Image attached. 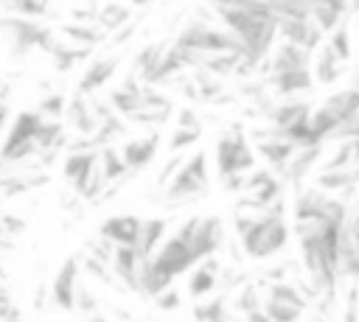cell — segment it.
Wrapping results in <instances>:
<instances>
[{
	"mask_svg": "<svg viewBox=\"0 0 359 322\" xmlns=\"http://www.w3.org/2000/svg\"><path fill=\"white\" fill-rule=\"evenodd\" d=\"M236 235L241 241L244 255L264 260L278 255L289 244V224L283 218V199L272 202L258 213H238L236 216Z\"/></svg>",
	"mask_w": 359,
	"mask_h": 322,
	"instance_id": "1",
	"label": "cell"
},
{
	"mask_svg": "<svg viewBox=\"0 0 359 322\" xmlns=\"http://www.w3.org/2000/svg\"><path fill=\"white\" fill-rule=\"evenodd\" d=\"M208 182H210L208 179V157H205V151H196L163 185L165 188V202L168 204H185V202L202 196L208 190Z\"/></svg>",
	"mask_w": 359,
	"mask_h": 322,
	"instance_id": "2",
	"label": "cell"
},
{
	"mask_svg": "<svg viewBox=\"0 0 359 322\" xmlns=\"http://www.w3.org/2000/svg\"><path fill=\"white\" fill-rule=\"evenodd\" d=\"M216 168H219V176L247 174L250 168H255V151H252L247 134L238 126H233L227 134L219 137V143H216Z\"/></svg>",
	"mask_w": 359,
	"mask_h": 322,
	"instance_id": "3",
	"label": "cell"
},
{
	"mask_svg": "<svg viewBox=\"0 0 359 322\" xmlns=\"http://www.w3.org/2000/svg\"><path fill=\"white\" fill-rule=\"evenodd\" d=\"M151 263H154L163 274H168V277L174 280V277H180L182 272H188V269L196 263V255H194L191 244L174 232L168 241L160 244V249L151 252Z\"/></svg>",
	"mask_w": 359,
	"mask_h": 322,
	"instance_id": "4",
	"label": "cell"
},
{
	"mask_svg": "<svg viewBox=\"0 0 359 322\" xmlns=\"http://www.w3.org/2000/svg\"><path fill=\"white\" fill-rule=\"evenodd\" d=\"M79 277H81V258L79 255H70L59 266L56 277L50 280V300H53V305H59L65 311H73V305H76V288L81 283Z\"/></svg>",
	"mask_w": 359,
	"mask_h": 322,
	"instance_id": "5",
	"label": "cell"
},
{
	"mask_svg": "<svg viewBox=\"0 0 359 322\" xmlns=\"http://www.w3.org/2000/svg\"><path fill=\"white\" fill-rule=\"evenodd\" d=\"M188 244H191L196 260L216 255V252L222 249V244H224V227H222V218H219V216H205V218L199 216L196 224H194V232H191Z\"/></svg>",
	"mask_w": 359,
	"mask_h": 322,
	"instance_id": "6",
	"label": "cell"
},
{
	"mask_svg": "<svg viewBox=\"0 0 359 322\" xmlns=\"http://www.w3.org/2000/svg\"><path fill=\"white\" fill-rule=\"evenodd\" d=\"M264 84H266L275 95H280V98H292V95H297V92H306V90L314 84V73H311V67L278 70V73H269Z\"/></svg>",
	"mask_w": 359,
	"mask_h": 322,
	"instance_id": "7",
	"label": "cell"
},
{
	"mask_svg": "<svg viewBox=\"0 0 359 322\" xmlns=\"http://www.w3.org/2000/svg\"><path fill=\"white\" fill-rule=\"evenodd\" d=\"M219 277H222V266H219V260H216L213 255L196 260V263H194V272H191V277H188V294H191L194 300L208 297V294L219 286Z\"/></svg>",
	"mask_w": 359,
	"mask_h": 322,
	"instance_id": "8",
	"label": "cell"
},
{
	"mask_svg": "<svg viewBox=\"0 0 359 322\" xmlns=\"http://www.w3.org/2000/svg\"><path fill=\"white\" fill-rule=\"evenodd\" d=\"M320 157H323V143H317V146H300V148H294V154L283 165L280 176L286 182H292V185H300L311 174V168L320 162Z\"/></svg>",
	"mask_w": 359,
	"mask_h": 322,
	"instance_id": "9",
	"label": "cell"
},
{
	"mask_svg": "<svg viewBox=\"0 0 359 322\" xmlns=\"http://www.w3.org/2000/svg\"><path fill=\"white\" fill-rule=\"evenodd\" d=\"M294 148H297V146H294L292 140H286L283 134H278L275 129L264 132V134H261V140H258V154H261V157H264V160H266L278 174L283 171V165L289 162V157L294 154Z\"/></svg>",
	"mask_w": 359,
	"mask_h": 322,
	"instance_id": "10",
	"label": "cell"
},
{
	"mask_svg": "<svg viewBox=\"0 0 359 322\" xmlns=\"http://www.w3.org/2000/svg\"><path fill=\"white\" fill-rule=\"evenodd\" d=\"M115 67H118V59H115V56H98V59H93V62L84 67V73H81L76 90L84 92V95L98 92V90L115 76Z\"/></svg>",
	"mask_w": 359,
	"mask_h": 322,
	"instance_id": "11",
	"label": "cell"
},
{
	"mask_svg": "<svg viewBox=\"0 0 359 322\" xmlns=\"http://www.w3.org/2000/svg\"><path fill=\"white\" fill-rule=\"evenodd\" d=\"M309 59H311V50L283 39V45L275 48L272 59H264L261 64L266 73H278V70H292V67H309Z\"/></svg>",
	"mask_w": 359,
	"mask_h": 322,
	"instance_id": "12",
	"label": "cell"
},
{
	"mask_svg": "<svg viewBox=\"0 0 359 322\" xmlns=\"http://www.w3.org/2000/svg\"><path fill=\"white\" fill-rule=\"evenodd\" d=\"M140 216H109L104 224H101V235L107 238V241H112V244H132L135 246V241H137V232H140Z\"/></svg>",
	"mask_w": 359,
	"mask_h": 322,
	"instance_id": "13",
	"label": "cell"
},
{
	"mask_svg": "<svg viewBox=\"0 0 359 322\" xmlns=\"http://www.w3.org/2000/svg\"><path fill=\"white\" fill-rule=\"evenodd\" d=\"M109 106H112V112H118V115H123V118H129L140 104H143V87H140V81H135V76H129L121 87H115L112 92H109Z\"/></svg>",
	"mask_w": 359,
	"mask_h": 322,
	"instance_id": "14",
	"label": "cell"
},
{
	"mask_svg": "<svg viewBox=\"0 0 359 322\" xmlns=\"http://www.w3.org/2000/svg\"><path fill=\"white\" fill-rule=\"evenodd\" d=\"M157 143H160L157 134L129 140V143L121 148V157H123L126 168H129V171H140L143 165H149V162L154 160V154H157Z\"/></svg>",
	"mask_w": 359,
	"mask_h": 322,
	"instance_id": "15",
	"label": "cell"
},
{
	"mask_svg": "<svg viewBox=\"0 0 359 322\" xmlns=\"http://www.w3.org/2000/svg\"><path fill=\"white\" fill-rule=\"evenodd\" d=\"M309 11H311V20L325 34V31H334L342 22L345 11L351 8H348V0H309Z\"/></svg>",
	"mask_w": 359,
	"mask_h": 322,
	"instance_id": "16",
	"label": "cell"
},
{
	"mask_svg": "<svg viewBox=\"0 0 359 322\" xmlns=\"http://www.w3.org/2000/svg\"><path fill=\"white\" fill-rule=\"evenodd\" d=\"M98 162V148H81V151H67L65 162H62V176L76 185L79 179H84L90 174V168Z\"/></svg>",
	"mask_w": 359,
	"mask_h": 322,
	"instance_id": "17",
	"label": "cell"
},
{
	"mask_svg": "<svg viewBox=\"0 0 359 322\" xmlns=\"http://www.w3.org/2000/svg\"><path fill=\"white\" fill-rule=\"evenodd\" d=\"M309 112H311V106H309L306 101H280V104L269 106L266 118H269L272 129H275V132H280V129H286L289 123H294V120L306 118Z\"/></svg>",
	"mask_w": 359,
	"mask_h": 322,
	"instance_id": "18",
	"label": "cell"
},
{
	"mask_svg": "<svg viewBox=\"0 0 359 322\" xmlns=\"http://www.w3.org/2000/svg\"><path fill=\"white\" fill-rule=\"evenodd\" d=\"M165 218H143L140 221V232H137V241H135V249L140 255H151L163 238H165Z\"/></svg>",
	"mask_w": 359,
	"mask_h": 322,
	"instance_id": "19",
	"label": "cell"
},
{
	"mask_svg": "<svg viewBox=\"0 0 359 322\" xmlns=\"http://www.w3.org/2000/svg\"><path fill=\"white\" fill-rule=\"evenodd\" d=\"M42 112L39 109H25V112H17L14 120L8 123V134L6 140H34L36 137V129L42 123ZM36 143V140H34Z\"/></svg>",
	"mask_w": 359,
	"mask_h": 322,
	"instance_id": "20",
	"label": "cell"
},
{
	"mask_svg": "<svg viewBox=\"0 0 359 322\" xmlns=\"http://www.w3.org/2000/svg\"><path fill=\"white\" fill-rule=\"evenodd\" d=\"M342 64L345 62H339L337 59V53L328 48V42L325 45H320L317 48V59H314V78L317 81H323V84H331V81H337L339 76H342Z\"/></svg>",
	"mask_w": 359,
	"mask_h": 322,
	"instance_id": "21",
	"label": "cell"
},
{
	"mask_svg": "<svg viewBox=\"0 0 359 322\" xmlns=\"http://www.w3.org/2000/svg\"><path fill=\"white\" fill-rule=\"evenodd\" d=\"M126 134V120H123V115H118V112H109L107 118H101L98 120V126H95V132H93V143L101 148V146H115V140H121Z\"/></svg>",
	"mask_w": 359,
	"mask_h": 322,
	"instance_id": "22",
	"label": "cell"
},
{
	"mask_svg": "<svg viewBox=\"0 0 359 322\" xmlns=\"http://www.w3.org/2000/svg\"><path fill=\"white\" fill-rule=\"evenodd\" d=\"M65 36L70 42H76V45L95 48V45H101L107 39V31L98 22H70V25H65Z\"/></svg>",
	"mask_w": 359,
	"mask_h": 322,
	"instance_id": "23",
	"label": "cell"
},
{
	"mask_svg": "<svg viewBox=\"0 0 359 322\" xmlns=\"http://www.w3.org/2000/svg\"><path fill=\"white\" fill-rule=\"evenodd\" d=\"M98 162H101V168H104L107 182H121V179H126V176L132 174V171L126 168L121 151H115L112 146H101V148H98Z\"/></svg>",
	"mask_w": 359,
	"mask_h": 322,
	"instance_id": "24",
	"label": "cell"
},
{
	"mask_svg": "<svg viewBox=\"0 0 359 322\" xmlns=\"http://www.w3.org/2000/svg\"><path fill=\"white\" fill-rule=\"evenodd\" d=\"M90 53H93V48L90 45H65V42H59V48L50 53V59H53V64H56V70H70L73 64H79V62H84V59H90Z\"/></svg>",
	"mask_w": 359,
	"mask_h": 322,
	"instance_id": "25",
	"label": "cell"
},
{
	"mask_svg": "<svg viewBox=\"0 0 359 322\" xmlns=\"http://www.w3.org/2000/svg\"><path fill=\"white\" fill-rule=\"evenodd\" d=\"M129 20H132V11H129V6H123V3H107V6L98 8V17H95V22H98L104 31H118V28L126 25Z\"/></svg>",
	"mask_w": 359,
	"mask_h": 322,
	"instance_id": "26",
	"label": "cell"
},
{
	"mask_svg": "<svg viewBox=\"0 0 359 322\" xmlns=\"http://www.w3.org/2000/svg\"><path fill=\"white\" fill-rule=\"evenodd\" d=\"M165 50V45H160V42H151V45H146L137 56H135V62H132V70H137V76L140 78H146L149 73H151V67L157 64V59H160V53Z\"/></svg>",
	"mask_w": 359,
	"mask_h": 322,
	"instance_id": "27",
	"label": "cell"
},
{
	"mask_svg": "<svg viewBox=\"0 0 359 322\" xmlns=\"http://www.w3.org/2000/svg\"><path fill=\"white\" fill-rule=\"evenodd\" d=\"M194 316H196V319H227L230 314H227V300H224V294H222V297H213V300H208V302H196V305H194Z\"/></svg>",
	"mask_w": 359,
	"mask_h": 322,
	"instance_id": "28",
	"label": "cell"
},
{
	"mask_svg": "<svg viewBox=\"0 0 359 322\" xmlns=\"http://www.w3.org/2000/svg\"><path fill=\"white\" fill-rule=\"evenodd\" d=\"M328 48L337 53L339 62H348V59H351V34H348V25H345V22H339V25L331 31Z\"/></svg>",
	"mask_w": 359,
	"mask_h": 322,
	"instance_id": "29",
	"label": "cell"
},
{
	"mask_svg": "<svg viewBox=\"0 0 359 322\" xmlns=\"http://www.w3.org/2000/svg\"><path fill=\"white\" fill-rule=\"evenodd\" d=\"M199 137H202V126H177L168 140V151H182V148L194 146Z\"/></svg>",
	"mask_w": 359,
	"mask_h": 322,
	"instance_id": "30",
	"label": "cell"
},
{
	"mask_svg": "<svg viewBox=\"0 0 359 322\" xmlns=\"http://www.w3.org/2000/svg\"><path fill=\"white\" fill-rule=\"evenodd\" d=\"M6 8L11 14H22V17H42L45 0H6Z\"/></svg>",
	"mask_w": 359,
	"mask_h": 322,
	"instance_id": "31",
	"label": "cell"
},
{
	"mask_svg": "<svg viewBox=\"0 0 359 322\" xmlns=\"http://www.w3.org/2000/svg\"><path fill=\"white\" fill-rule=\"evenodd\" d=\"M65 106H67V98L59 95V92H50L39 101V112L45 118H65Z\"/></svg>",
	"mask_w": 359,
	"mask_h": 322,
	"instance_id": "32",
	"label": "cell"
},
{
	"mask_svg": "<svg viewBox=\"0 0 359 322\" xmlns=\"http://www.w3.org/2000/svg\"><path fill=\"white\" fill-rule=\"evenodd\" d=\"M353 137H359V112L351 115V118H345V120L334 129V134H331L328 140H353Z\"/></svg>",
	"mask_w": 359,
	"mask_h": 322,
	"instance_id": "33",
	"label": "cell"
},
{
	"mask_svg": "<svg viewBox=\"0 0 359 322\" xmlns=\"http://www.w3.org/2000/svg\"><path fill=\"white\" fill-rule=\"evenodd\" d=\"M73 308L81 311V314H95L98 300H95V294H93L90 288H84V286L79 283V288H76V305H73Z\"/></svg>",
	"mask_w": 359,
	"mask_h": 322,
	"instance_id": "34",
	"label": "cell"
},
{
	"mask_svg": "<svg viewBox=\"0 0 359 322\" xmlns=\"http://www.w3.org/2000/svg\"><path fill=\"white\" fill-rule=\"evenodd\" d=\"M154 302H157V308H163V311H174V308L182 302V297H180V291H177L174 283H171L168 288H163V291L154 297Z\"/></svg>",
	"mask_w": 359,
	"mask_h": 322,
	"instance_id": "35",
	"label": "cell"
},
{
	"mask_svg": "<svg viewBox=\"0 0 359 322\" xmlns=\"http://www.w3.org/2000/svg\"><path fill=\"white\" fill-rule=\"evenodd\" d=\"M22 230H25V221H22V218H17L14 213H0V232H3V235L14 238V235H20Z\"/></svg>",
	"mask_w": 359,
	"mask_h": 322,
	"instance_id": "36",
	"label": "cell"
},
{
	"mask_svg": "<svg viewBox=\"0 0 359 322\" xmlns=\"http://www.w3.org/2000/svg\"><path fill=\"white\" fill-rule=\"evenodd\" d=\"M132 34H135V22L129 20L126 25H121V28H118V31L112 34V39H109V45H115V48H118V45H123V42H129V39H132Z\"/></svg>",
	"mask_w": 359,
	"mask_h": 322,
	"instance_id": "37",
	"label": "cell"
},
{
	"mask_svg": "<svg viewBox=\"0 0 359 322\" xmlns=\"http://www.w3.org/2000/svg\"><path fill=\"white\" fill-rule=\"evenodd\" d=\"M182 162H185V160H182V157H177V151H174V157L168 160V165H165V168H163V174H160V185H165V182L180 171V165H182Z\"/></svg>",
	"mask_w": 359,
	"mask_h": 322,
	"instance_id": "38",
	"label": "cell"
},
{
	"mask_svg": "<svg viewBox=\"0 0 359 322\" xmlns=\"http://www.w3.org/2000/svg\"><path fill=\"white\" fill-rule=\"evenodd\" d=\"M177 126H202V123H199V118L191 106H182L180 115H177Z\"/></svg>",
	"mask_w": 359,
	"mask_h": 322,
	"instance_id": "39",
	"label": "cell"
},
{
	"mask_svg": "<svg viewBox=\"0 0 359 322\" xmlns=\"http://www.w3.org/2000/svg\"><path fill=\"white\" fill-rule=\"evenodd\" d=\"M8 302H11V291H8V286L0 283V308H6Z\"/></svg>",
	"mask_w": 359,
	"mask_h": 322,
	"instance_id": "40",
	"label": "cell"
},
{
	"mask_svg": "<svg viewBox=\"0 0 359 322\" xmlns=\"http://www.w3.org/2000/svg\"><path fill=\"white\" fill-rule=\"evenodd\" d=\"M244 0H213V6H241Z\"/></svg>",
	"mask_w": 359,
	"mask_h": 322,
	"instance_id": "41",
	"label": "cell"
},
{
	"mask_svg": "<svg viewBox=\"0 0 359 322\" xmlns=\"http://www.w3.org/2000/svg\"><path fill=\"white\" fill-rule=\"evenodd\" d=\"M129 3H132V6H137V8H143V6H149L151 0H129Z\"/></svg>",
	"mask_w": 359,
	"mask_h": 322,
	"instance_id": "42",
	"label": "cell"
},
{
	"mask_svg": "<svg viewBox=\"0 0 359 322\" xmlns=\"http://www.w3.org/2000/svg\"><path fill=\"white\" fill-rule=\"evenodd\" d=\"M353 216H356V218H359V207H356V210H353Z\"/></svg>",
	"mask_w": 359,
	"mask_h": 322,
	"instance_id": "43",
	"label": "cell"
},
{
	"mask_svg": "<svg viewBox=\"0 0 359 322\" xmlns=\"http://www.w3.org/2000/svg\"><path fill=\"white\" fill-rule=\"evenodd\" d=\"M0 280H3V269H0Z\"/></svg>",
	"mask_w": 359,
	"mask_h": 322,
	"instance_id": "44",
	"label": "cell"
},
{
	"mask_svg": "<svg viewBox=\"0 0 359 322\" xmlns=\"http://www.w3.org/2000/svg\"><path fill=\"white\" fill-rule=\"evenodd\" d=\"M356 76H359V70H356Z\"/></svg>",
	"mask_w": 359,
	"mask_h": 322,
	"instance_id": "45",
	"label": "cell"
},
{
	"mask_svg": "<svg viewBox=\"0 0 359 322\" xmlns=\"http://www.w3.org/2000/svg\"><path fill=\"white\" fill-rule=\"evenodd\" d=\"M0 3H6V0H0Z\"/></svg>",
	"mask_w": 359,
	"mask_h": 322,
	"instance_id": "46",
	"label": "cell"
}]
</instances>
